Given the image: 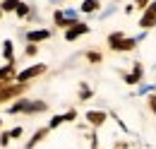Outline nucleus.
<instances>
[{"instance_id": "6e6552de", "label": "nucleus", "mask_w": 156, "mask_h": 149, "mask_svg": "<svg viewBox=\"0 0 156 149\" xmlns=\"http://www.w3.org/2000/svg\"><path fill=\"white\" fill-rule=\"evenodd\" d=\"M106 118H108V113H103V111H87V120L94 128H101L106 123Z\"/></svg>"}, {"instance_id": "f3484780", "label": "nucleus", "mask_w": 156, "mask_h": 149, "mask_svg": "<svg viewBox=\"0 0 156 149\" xmlns=\"http://www.w3.org/2000/svg\"><path fill=\"white\" fill-rule=\"evenodd\" d=\"M15 12H17V17H27V15H29V5H27V2H20Z\"/></svg>"}, {"instance_id": "393cba45", "label": "nucleus", "mask_w": 156, "mask_h": 149, "mask_svg": "<svg viewBox=\"0 0 156 149\" xmlns=\"http://www.w3.org/2000/svg\"><path fill=\"white\" fill-rule=\"evenodd\" d=\"M0 125H2V120H0Z\"/></svg>"}, {"instance_id": "412c9836", "label": "nucleus", "mask_w": 156, "mask_h": 149, "mask_svg": "<svg viewBox=\"0 0 156 149\" xmlns=\"http://www.w3.org/2000/svg\"><path fill=\"white\" fill-rule=\"evenodd\" d=\"M22 132H24L22 128H12V130H10V140H15V137H20Z\"/></svg>"}, {"instance_id": "1a4fd4ad", "label": "nucleus", "mask_w": 156, "mask_h": 149, "mask_svg": "<svg viewBox=\"0 0 156 149\" xmlns=\"http://www.w3.org/2000/svg\"><path fill=\"white\" fill-rule=\"evenodd\" d=\"M46 38H51V31H48V29H34V31L27 34V41L34 43V46H36L39 41H46Z\"/></svg>"}, {"instance_id": "7ed1b4c3", "label": "nucleus", "mask_w": 156, "mask_h": 149, "mask_svg": "<svg viewBox=\"0 0 156 149\" xmlns=\"http://www.w3.org/2000/svg\"><path fill=\"white\" fill-rule=\"evenodd\" d=\"M139 27H142V29H154L156 27V0H151V2L144 7V12H142V17H139Z\"/></svg>"}, {"instance_id": "f03ea898", "label": "nucleus", "mask_w": 156, "mask_h": 149, "mask_svg": "<svg viewBox=\"0 0 156 149\" xmlns=\"http://www.w3.org/2000/svg\"><path fill=\"white\" fill-rule=\"evenodd\" d=\"M39 113V111H46V104L43 101H27V99H20L17 104L10 106V113Z\"/></svg>"}, {"instance_id": "2eb2a0df", "label": "nucleus", "mask_w": 156, "mask_h": 149, "mask_svg": "<svg viewBox=\"0 0 156 149\" xmlns=\"http://www.w3.org/2000/svg\"><path fill=\"white\" fill-rule=\"evenodd\" d=\"M87 60H89V63H101L103 56H101L98 51H89V53H87Z\"/></svg>"}, {"instance_id": "aec40b11", "label": "nucleus", "mask_w": 156, "mask_h": 149, "mask_svg": "<svg viewBox=\"0 0 156 149\" xmlns=\"http://www.w3.org/2000/svg\"><path fill=\"white\" fill-rule=\"evenodd\" d=\"M0 144H2V147L10 144V132H2V135H0Z\"/></svg>"}, {"instance_id": "b1692460", "label": "nucleus", "mask_w": 156, "mask_h": 149, "mask_svg": "<svg viewBox=\"0 0 156 149\" xmlns=\"http://www.w3.org/2000/svg\"><path fill=\"white\" fill-rule=\"evenodd\" d=\"M149 2H151V0H135V5H137V7H142V10H144Z\"/></svg>"}, {"instance_id": "5701e85b", "label": "nucleus", "mask_w": 156, "mask_h": 149, "mask_svg": "<svg viewBox=\"0 0 156 149\" xmlns=\"http://www.w3.org/2000/svg\"><path fill=\"white\" fill-rule=\"evenodd\" d=\"M24 53H27V56H36V46H34V43H29V46H27V51H24Z\"/></svg>"}, {"instance_id": "20e7f679", "label": "nucleus", "mask_w": 156, "mask_h": 149, "mask_svg": "<svg viewBox=\"0 0 156 149\" xmlns=\"http://www.w3.org/2000/svg\"><path fill=\"white\" fill-rule=\"evenodd\" d=\"M46 72V65H31V67H27V70H22V72L15 74V79H17V84H27L29 79H34V77H39V74Z\"/></svg>"}, {"instance_id": "a211bd4d", "label": "nucleus", "mask_w": 156, "mask_h": 149, "mask_svg": "<svg viewBox=\"0 0 156 149\" xmlns=\"http://www.w3.org/2000/svg\"><path fill=\"white\" fill-rule=\"evenodd\" d=\"M147 104H149V108H151V113L156 115V94H149V96H147Z\"/></svg>"}, {"instance_id": "0eeeda50", "label": "nucleus", "mask_w": 156, "mask_h": 149, "mask_svg": "<svg viewBox=\"0 0 156 149\" xmlns=\"http://www.w3.org/2000/svg\"><path fill=\"white\" fill-rule=\"evenodd\" d=\"M12 77H15V63H7L5 67H0V89L12 84Z\"/></svg>"}, {"instance_id": "4468645a", "label": "nucleus", "mask_w": 156, "mask_h": 149, "mask_svg": "<svg viewBox=\"0 0 156 149\" xmlns=\"http://www.w3.org/2000/svg\"><path fill=\"white\" fill-rule=\"evenodd\" d=\"M20 2H22V0H2V5H0V10H2V12H15Z\"/></svg>"}, {"instance_id": "39448f33", "label": "nucleus", "mask_w": 156, "mask_h": 149, "mask_svg": "<svg viewBox=\"0 0 156 149\" xmlns=\"http://www.w3.org/2000/svg\"><path fill=\"white\" fill-rule=\"evenodd\" d=\"M27 92V84H7V87H2L0 89V104H5V101H10V99H15V96H22V94Z\"/></svg>"}, {"instance_id": "ddd939ff", "label": "nucleus", "mask_w": 156, "mask_h": 149, "mask_svg": "<svg viewBox=\"0 0 156 149\" xmlns=\"http://www.w3.org/2000/svg\"><path fill=\"white\" fill-rule=\"evenodd\" d=\"M98 7H101L98 0H84V2H82V12H96Z\"/></svg>"}, {"instance_id": "6ab92c4d", "label": "nucleus", "mask_w": 156, "mask_h": 149, "mask_svg": "<svg viewBox=\"0 0 156 149\" xmlns=\"http://www.w3.org/2000/svg\"><path fill=\"white\" fill-rule=\"evenodd\" d=\"M79 99H82V101H87V99H91V89H87V87H82V92H79Z\"/></svg>"}, {"instance_id": "dca6fc26", "label": "nucleus", "mask_w": 156, "mask_h": 149, "mask_svg": "<svg viewBox=\"0 0 156 149\" xmlns=\"http://www.w3.org/2000/svg\"><path fill=\"white\" fill-rule=\"evenodd\" d=\"M60 123H65V115H53V120L48 123V130H55Z\"/></svg>"}, {"instance_id": "9b49d317", "label": "nucleus", "mask_w": 156, "mask_h": 149, "mask_svg": "<svg viewBox=\"0 0 156 149\" xmlns=\"http://www.w3.org/2000/svg\"><path fill=\"white\" fill-rule=\"evenodd\" d=\"M48 132H51L48 128H41V130H36V132H34V137H31V140L27 142V149H34V147H36V144L41 142V140H43V137L48 135Z\"/></svg>"}, {"instance_id": "9d476101", "label": "nucleus", "mask_w": 156, "mask_h": 149, "mask_svg": "<svg viewBox=\"0 0 156 149\" xmlns=\"http://www.w3.org/2000/svg\"><path fill=\"white\" fill-rule=\"evenodd\" d=\"M139 79H142V65H139V63H135L132 72H130V74H125V82H127V84H137Z\"/></svg>"}, {"instance_id": "423d86ee", "label": "nucleus", "mask_w": 156, "mask_h": 149, "mask_svg": "<svg viewBox=\"0 0 156 149\" xmlns=\"http://www.w3.org/2000/svg\"><path fill=\"white\" fill-rule=\"evenodd\" d=\"M89 31V24H84V22H75L70 29H65V41H77L79 36H84Z\"/></svg>"}, {"instance_id": "f257e3e1", "label": "nucleus", "mask_w": 156, "mask_h": 149, "mask_svg": "<svg viewBox=\"0 0 156 149\" xmlns=\"http://www.w3.org/2000/svg\"><path fill=\"white\" fill-rule=\"evenodd\" d=\"M108 46H111V51H118V53H127V51H132V48L137 46V38L125 36L122 31H113V34L108 36Z\"/></svg>"}, {"instance_id": "f8f14e48", "label": "nucleus", "mask_w": 156, "mask_h": 149, "mask_svg": "<svg viewBox=\"0 0 156 149\" xmlns=\"http://www.w3.org/2000/svg\"><path fill=\"white\" fill-rule=\"evenodd\" d=\"M2 56L7 63H15V51H12V41H5L2 43Z\"/></svg>"}, {"instance_id": "4be33fe9", "label": "nucleus", "mask_w": 156, "mask_h": 149, "mask_svg": "<svg viewBox=\"0 0 156 149\" xmlns=\"http://www.w3.org/2000/svg\"><path fill=\"white\" fill-rule=\"evenodd\" d=\"M75 115H77V111H67V113H65V123H72Z\"/></svg>"}]
</instances>
